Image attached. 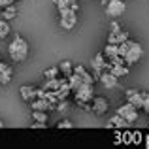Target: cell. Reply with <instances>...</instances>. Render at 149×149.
<instances>
[{"mask_svg": "<svg viewBox=\"0 0 149 149\" xmlns=\"http://www.w3.org/2000/svg\"><path fill=\"white\" fill-rule=\"evenodd\" d=\"M8 53H10V58L13 62H17V64L25 62L26 57H29V44H26V40L23 36H19V34H15L10 47H8Z\"/></svg>", "mask_w": 149, "mask_h": 149, "instance_id": "obj_1", "label": "cell"}, {"mask_svg": "<svg viewBox=\"0 0 149 149\" xmlns=\"http://www.w3.org/2000/svg\"><path fill=\"white\" fill-rule=\"evenodd\" d=\"M142 55H143V47L138 44V42H132V40H128V51H127V55H125V64L127 66H132V64H136V62L142 58Z\"/></svg>", "mask_w": 149, "mask_h": 149, "instance_id": "obj_2", "label": "cell"}, {"mask_svg": "<svg viewBox=\"0 0 149 149\" xmlns=\"http://www.w3.org/2000/svg\"><path fill=\"white\" fill-rule=\"evenodd\" d=\"M61 13V26L64 30H72L74 26L77 25V11L76 10H62V11H58Z\"/></svg>", "mask_w": 149, "mask_h": 149, "instance_id": "obj_3", "label": "cell"}, {"mask_svg": "<svg viewBox=\"0 0 149 149\" xmlns=\"http://www.w3.org/2000/svg\"><path fill=\"white\" fill-rule=\"evenodd\" d=\"M125 10H127V4L123 2V0H111V2L106 4V15L108 17H121V15L125 13Z\"/></svg>", "mask_w": 149, "mask_h": 149, "instance_id": "obj_4", "label": "cell"}, {"mask_svg": "<svg viewBox=\"0 0 149 149\" xmlns=\"http://www.w3.org/2000/svg\"><path fill=\"white\" fill-rule=\"evenodd\" d=\"M117 113H119V115L123 117L128 125L134 123V121L138 119V109H136L132 104H128V102H127V104H123L121 108H117Z\"/></svg>", "mask_w": 149, "mask_h": 149, "instance_id": "obj_5", "label": "cell"}, {"mask_svg": "<svg viewBox=\"0 0 149 149\" xmlns=\"http://www.w3.org/2000/svg\"><path fill=\"white\" fill-rule=\"evenodd\" d=\"M72 93L76 95V102H91L93 100V85H89V83H81Z\"/></svg>", "mask_w": 149, "mask_h": 149, "instance_id": "obj_6", "label": "cell"}, {"mask_svg": "<svg viewBox=\"0 0 149 149\" xmlns=\"http://www.w3.org/2000/svg\"><path fill=\"white\" fill-rule=\"evenodd\" d=\"M93 104H91V111L96 113V115H104V113H108L109 109V102L108 98H104V96H93Z\"/></svg>", "mask_w": 149, "mask_h": 149, "instance_id": "obj_7", "label": "cell"}, {"mask_svg": "<svg viewBox=\"0 0 149 149\" xmlns=\"http://www.w3.org/2000/svg\"><path fill=\"white\" fill-rule=\"evenodd\" d=\"M91 66H93V70H95L96 77H98L100 74L108 68V58L104 57V53H96L95 57H93V61H91Z\"/></svg>", "mask_w": 149, "mask_h": 149, "instance_id": "obj_8", "label": "cell"}, {"mask_svg": "<svg viewBox=\"0 0 149 149\" xmlns=\"http://www.w3.org/2000/svg\"><path fill=\"white\" fill-rule=\"evenodd\" d=\"M125 95H127V102H128V104H132L136 109L142 108V100H143V93H142V91H136V89H128Z\"/></svg>", "mask_w": 149, "mask_h": 149, "instance_id": "obj_9", "label": "cell"}, {"mask_svg": "<svg viewBox=\"0 0 149 149\" xmlns=\"http://www.w3.org/2000/svg\"><path fill=\"white\" fill-rule=\"evenodd\" d=\"M98 79H100V83L104 85L106 89H113V87H117V83H119V79H117L109 70H104V72L98 76Z\"/></svg>", "mask_w": 149, "mask_h": 149, "instance_id": "obj_10", "label": "cell"}, {"mask_svg": "<svg viewBox=\"0 0 149 149\" xmlns=\"http://www.w3.org/2000/svg\"><path fill=\"white\" fill-rule=\"evenodd\" d=\"M19 93H21V98L25 102H30L38 96V89L32 87V85H23V87L19 89Z\"/></svg>", "mask_w": 149, "mask_h": 149, "instance_id": "obj_11", "label": "cell"}, {"mask_svg": "<svg viewBox=\"0 0 149 149\" xmlns=\"http://www.w3.org/2000/svg\"><path fill=\"white\" fill-rule=\"evenodd\" d=\"M128 40V32H125L123 29L117 30V32H108V44H121V42Z\"/></svg>", "mask_w": 149, "mask_h": 149, "instance_id": "obj_12", "label": "cell"}, {"mask_svg": "<svg viewBox=\"0 0 149 149\" xmlns=\"http://www.w3.org/2000/svg\"><path fill=\"white\" fill-rule=\"evenodd\" d=\"M74 74H76L83 83H89V85H93V83H95V79H96V77H93L91 74L83 68V66H74Z\"/></svg>", "mask_w": 149, "mask_h": 149, "instance_id": "obj_13", "label": "cell"}, {"mask_svg": "<svg viewBox=\"0 0 149 149\" xmlns=\"http://www.w3.org/2000/svg\"><path fill=\"white\" fill-rule=\"evenodd\" d=\"M106 70H109L117 79H119V77L128 76V66L127 64H109V62H108V68H106Z\"/></svg>", "mask_w": 149, "mask_h": 149, "instance_id": "obj_14", "label": "cell"}, {"mask_svg": "<svg viewBox=\"0 0 149 149\" xmlns=\"http://www.w3.org/2000/svg\"><path fill=\"white\" fill-rule=\"evenodd\" d=\"M11 76H13V70H11L10 64L6 62H0V83H10Z\"/></svg>", "mask_w": 149, "mask_h": 149, "instance_id": "obj_15", "label": "cell"}, {"mask_svg": "<svg viewBox=\"0 0 149 149\" xmlns=\"http://www.w3.org/2000/svg\"><path fill=\"white\" fill-rule=\"evenodd\" d=\"M55 6H57L58 11H62V10H76L77 11L79 10L76 0H55Z\"/></svg>", "mask_w": 149, "mask_h": 149, "instance_id": "obj_16", "label": "cell"}, {"mask_svg": "<svg viewBox=\"0 0 149 149\" xmlns=\"http://www.w3.org/2000/svg\"><path fill=\"white\" fill-rule=\"evenodd\" d=\"M30 104V109H42V111H49V104H47V100L45 98H42V96H36L34 100H30L29 102Z\"/></svg>", "mask_w": 149, "mask_h": 149, "instance_id": "obj_17", "label": "cell"}, {"mask_svg": "<svg viewBox=\"0 0 149 149\" xmlns=\"http://www.w3.org/2000/svg\"><path fill=\"white\" fill-rule=\"evenodd\" d=\"M127 125L128 123L119 115V113H115L113 117H109V119H108V128H125Z\"/></svg>", "mask_w": 149, "mask_h": 149, "instance_id": "obj_18", "label": "cell"}, {"mask_svg": "<svg viewBox=\"0 0 149 149\" xmlns=\"http://www.w3.org/2000/svg\"><path fill=\"white\" fill-rule=\"evenodd\" d=\"M15 17H17V8H15V4L2 8V19H6V21H11V19H15Z\"/></svg>", "mask_w": 149, "mask_h": 149, "instance_id": "obj_19", "label": "cell"}, {"mask_svg": "<svg viewBox=\"0 0 149 149\" xmlns=\"http://www.w3.org/2000/svg\"><path fill=\"white\" fill-rule=\"evenodd\" d=\"M58 72H61L64 77L72 76V74H74V66H72V62H70V61H62L61 64H58Z\"/></svg>", "mask_w": 149, "mask_h": 149, "instance_id": "obj_20", "label": "cell"}, {"mask_svg": "<svg viewBox=\"0 0 149 149\" xmlns=\"http://www.w3.org/2000/svg\"><path fill=\"white\" fill-rule=\"evenodd\" d=\"M102 53H104V57L109 61V58L117 57V45L115 44H106V47L102 49Z\"/></svg>", "mask_w": 149, "mask_h": 149, "instance_id": "obj_21", "label": "cell"}, {"mask_svg": "<svg viewBox=\"0 0 149 149\" xmlns=\"http://www.w3.org/2000/svg\"><path fill=\"white\" fill-rule=\"evenodd\" d=\"M32 121H36V123H47V111L32 109Z\"/></svg>", "mask_w": 149, "mask_h": 149, "instance_id": "obj_22", "label": "cell"}, {"mask_svg": "<svg viewBox=\"0 0 149 149\" xmlns=\"http://www.w3.org/2000/svg\"><path fill=\"white\" fill-rule=\"evenodd\" d=\"M8 34H10V23L6 19H0V40L8 38Z\"/></svg>", "mask_w": 149, "mask_h": 149, "instance_id": "obj_23", "label": "cell"}, {"mask_svg": "<svg viewBox=\"0 0 149 149\" xmlns=\"http://www.w3.org/2000/svg\"><path fill=\"white\" fill-rule=\"evenodd\" d=\"M58 74H61V72H58V66H55V68H47V70H45L44 77H45V79H55V77H58Z\"/></svg>", "mask_w": 149, "mask_h": 149, "instance_id": "obj_24", "label": "cell"}, {"mask_svg": "<svg viewBox=\"0 0 149 149\" xmlns=\"http://www.w3.org/2000/svg\"><path fill=\"white\" fill-rule=\"evenodd\" d=\"M142 109L146 113H149V93H143V100H142Z\"/></svg>", "mask_w": 149, "mask_h": 149, "instance_id": "obj_25", "label": "cell"}, {"mask_svg": "<svg viewBox=\"0 0 149 149\" xmlns=\"http://www.w3.org/2000/svg\"><path fill=\"white\" fill-rule=\"evenodd\" d=\"M72 127H74V125L70 123L68 119H64V121H58V123H57V128H72Z\"/></svg>", "mask_w": 149, "mask_h": 149, "instance_id": "obj_26", "label": "cell"}, {"mask_svg": "<svg viewBox=\"0 0 149 149\" xmlns=\"http://www.w3.org/2000/svg\"><path fill=\"white\" fill-rule=\"evenodd\" d=\"M117 30H121L119 23H117V21H111V23H109V32H117Z\"/></svg>", "mask_w": 149, "mask_h": 149, "instance_id": "obj_27", "label": "cell"}, {"mask_svg": "<svg viewBox=\"0 0 149 149\" xmlns=\"http://www.w3.org/2000/svg\"><path fill=\"white\" fill-rule=\"evenodd\" d=\"M32 128H47V123H36V121H32Z\"/></svg>", "mask_w": 149, "mask_h": 149, "instance_id": "obj_28", "label": "cell"}, {"mask_svg": "<svg viewBox=\"0 0 149 149\" xmlns=\"http://www.w3.org/2000/svg\"><path fill=\"white\" fill-rule=\"evenodd\" d=\"M15 0H0V8H6V6H11Z\"/></svg>", "mask_w": 149, "mask_h": 149, "instance_id": "obj_29", "label": "cell"}, {"mask_svg": "<svg viewBox=\"0 0 149 149\" xmlns=\"http://www.w3.org/2000/svg\"><path fill=\"white\" fill-rule=\"evenodd\" d=\"M108 2H111V0H100V4H104V6H106Z\"/></svg>", "mask_w": 149, "mask_h": 149, "instance_id": "obj_30", "label": "cell"}, {"mask_svg": "<svg viewBox=\"0 0 149 149\" xmlns=\"http://www.w3.org/2000/svg\"><path fill=\"white\" fill-rule=\"evenodd\" d=\"M0 128H4V123H2V121H0Z\"/></svg>", "mask_w": 149, "mask_h": 149, "instance_id": "obj_31", "label": "cell"}]
</instances>
